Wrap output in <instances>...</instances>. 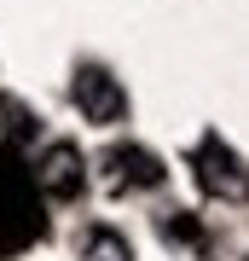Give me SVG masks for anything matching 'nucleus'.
<instances>
[{
    "label": "nucleus",
    "instance_id": "f257e3e1",
    "mask_svg": "<svg viewBox=\"0 0 249 261\" xmlns=\"http://www.w3.org/2000/svg\"><path fill=\"white\" fill-rule=\"evenodd\" d=\"M70 93H75V111H81L87 122H99V128H116V122L128 116V93H122V82L104 64H81Z\"/></svg>",
    "mask_w": 249,
    "mask_h": 261
},
{
    "label": "nucleus",
    "instance_id": "f03ea898",
    "mask_svg": "<svg viewBox=\"0 0 249 261\" xmlns=\"http://www.w3.org/2000/svg\"><path fill=\"white\" fill-rule=\"evenodd\" d=\"M41 186L52 192V197H75V186H81V151L75 145H46V157H41Z\"/></svg>",
    "mask_w": 249,
    "mask_h": 261
},
{
    "label": "nucleus",
    "instance_id": "7ed1b4c3",
    "mask_svg": "<svg viewBox=\"0 0 249 261\" xmlns=\"http://www.w3.org/2000/svg\"><path fill=\"white\" fill-rule=\"evenodd\" d=\"M81 261H133V244L116 226H87L81 232Z\"/></svg>",
    "mask_w": 249,
    "mask_h": 261
}]
</instances>
